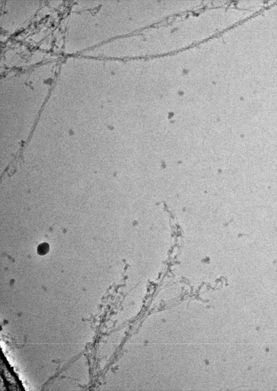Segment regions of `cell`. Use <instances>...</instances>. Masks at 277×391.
<instances>
[{"label": "cell", "instance_id": "1", "mask_svg": "<svg viewBox=\"0 0 277 391\" xmlns=\"http://www.w3.org/2000/svg\"><path fill=\"white\" fill-rule=\"evenodd\" d=\"M49 250V244L46 243H44L40 244L38 246L37 251L40 255H45L48 252Z\"/></svg>", "mask_w": 277, "mask_h": 391}]
</instances>
